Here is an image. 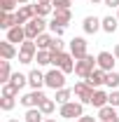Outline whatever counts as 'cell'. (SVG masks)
I'll use <instances>...</instances> for the list:
<instances>
[{"label":"cell","mask_w":119,"mask_h":122,"mask_svg":"<svg viewBox=\"0 0 119 122\" xmlns=\"http://www.w3.org/2000/svg\"><path fill=\"white\" fill-rule=\"evenodd\" d=\"M9 80H12V66H9L7 59H2L0 61V85H5Z\"/></svg>","instance_id":"obj_20"},{"label":"cell","mask_w":119,"mask_h":122,"mask_svg":"<svg viewBox=\"0 0 119 122\" xmlns=\"http://www.w3.org/2000/svg\"><path fill=\"white\" fill-rule=\"evenodd\" d=\"M45 122H56V120H54V117H47V120Z\"/></svg>","instance_id":"obj_45"},{"label":"cell","mask_w":119,"mask_h":122,"mask_svg":"<svg viewBox=\"0 0 119 122\" xmlns=\"http://www.w3.org/2000/svg\"><path fill=\"white\" fill-rule=\"evenodd\" d=\"M98 120L101 122H119V110L107 103V106L98 108Z\"/></svg>","instance_id":"obj_13"},{"label":"cell","mask_w":119,"mask_h":122,"mask_svg":"<svg viewBox=\"0 0 119 122\" xmlns=\"http://www.w3.org/2000/svg\"><path fill=\"white\" fill-rule=\"evenodd\" d=\"M14 14H16V26H26L30 19L35 16V5H30V2L28 5H19V10Z\"/></svg>","instance_id":"obj_10"},{"label":"cell","mask_w":119,"mask_h":122,"mask_svg":"<svg viewBox=\"0 0 119 122\" xmlns=\"http://www.w3.org/2000/svg\"><path fill=\"white\" fill-rule=\"evenodd\" d=\"M107 103L114 106V108H119V89H112L110 94H107Z\"/></svg>","instance_id":"obj_36"},{"label":"cell","mask_w":119,"mask_h":122,"mask_svg":"<svg viewBox=\"0 0 119 122\" xmlns=\"http://www.w3.org/2000/svg\"><path fill=\"white\" fill-rule=\"evenodd\" d=\"M93 87H91L87 80H82V82H75V87H73V94H75V99L79 101V103H91V99H93Z\"/></svg>","instance_id":"obj_5"},{"label":"cell","mask_w":119,"mask_h":122,"mask_svg":"<svg viewBox=\"0 0 119 122\" xmlns=\"http://www.w3.org/2000/svg\"><path fill=\"white\" fill-rule=\"evenodd\" d=\"M14 26H16V14L14 12H5L2 19H0V28L9 30V28H14Z\"/></svg>","instance_id":"obj_22"},{"label":"cell","mask_w":119,"mask_h":122,"mask_svg":"<svg viewBox=\"0 0 119 122\" xmlns=\"http://www.w3.org/2000/svg\"><path fill=\"white\" fill-rule=\"evenodd\" d=\"M54 10H70L73 7V0H51Z\"/></svg>","instance_id":"obj_33"},{"label":"cell","mask_w":119,"mask_h":122,"mask_svg":"<svg viewBox=\"0 0 119 122\" xmlns=\"http://www.w3.org/2000/svg\"><path fill=\"white\" fill-rule=\"evenodd\" d=\"M45 82H47L49 89L59 92V89L65 87V73H63L61 68H51V71H47V73H45Z\"/></svg>","instance_id":"obj_6"},{"label":"cell","mask_w":119,"mask_h":122,"mask_svg":"<svg viewBox=\"0 0 119 122\" xmlns=\"http://www.w3.org/2000/svg\"><path fill=\"white\" fill-rule=\"evenodd\" d=\"M82 28L87 35H93V33H98V30H103V19L96 14H89L84 16V21H82Z\"/></svg>","instance_id":"obj_11"},{"label":"cell","mask_w":119,"mask_h":122,"mask_svg":"<svg viewBox=\"0 0 119 122\" xmlns=\"http://www.w3.org/2000/svg\"><path fill=\"white\" fill-rule=\"evenodd\" d=\"M49 52L54 54V52H63V40L54 35V40H51V45H49Z\"/></svg>","instance_id":"obj_35"},{"label":"cell","mask_w":119,"mask_h":122,"mask_svg":"<svg viewBox=\"0 0 119 122\" xmlns=\"http://www.w3.org/2000/svg\"><path fill=\"white\" fill-rule=\"evenodd\" d=\"M23 122H45V113L40 108H26Z\"/></svg>","instance_id":"obj_19"},{"label":"cell","mask_w":119,"mask_h":122,"mask_svg":"<svg viewBox=\"0 0 119 122\" xmlns=\"http://www.w3.org/2000/svg\"><path fill=\"white\" fill-rule=\"evenodd\" d=\"M119 28V19L117 16H103V30L105 33H114Z\"/></svg>","instance_id":"obj_25"},{"label":"cell","mask_w":119,"mask_h":122,"mask_svg":"<svg viewBox=\"0 0 119 122\" xmlns=\"http://www.w3.org/2000/svg\"><path fill=\"white\" fill-rule=\"evenodd\" d=\"M47 99V94L42 89H33V92H28V94H23L21 99H19V103L23 108H40V103Z\"/></svg>","instance_id":"obj_8"},{"label":"cell","mask_w":119,"mask_h":122,"mask_svg":"<svg viewBox=\"0 0 119 122\" xmlns=\"http://www.w3.org/2000/svg\"><path fill=\"white\" fill-rule=\"evenodd\" d=\"M75 122H98V117H93V115H82L79 120H75Z\"/></svg>","instance_id":"obj_39"},{"label":"cell","mask_w":119,"mask_h":122,"mask_svg":"<svg viewBox=\"0 0 119 122\" xmlns=\"http://www.w3.org/2000/svg\"><path fill=\"white\" fill-rule=\"evenodd\" d=\"M35 61H37V68H40V66H51V52H49V49H37Z\"/></svg>","instance_id":"obj_24"},{"label":"cell","mask_w":119,"mask_h":122,"mask_svg":"<svg viewBox=\"0 0 119 122\" xmlns=\"http://www.w3.org/2000/svg\"><path fill=\"white\" fill-rule=\"evenodd\" d=\"M37 2H45V5H51V0H37Z\"/></svg>","instance_id":"obj_43"},{"label":"cell","mask_w":119,"mask_h":122,"mask_svg":"<svg viewBox=\"0 0 119 122\" xmlns=\"http://www.w3.org/2000/svg\"><path fill=\"white\" fill-rule=\"evenodd\" d=\"M98 68V61H96V56H91V54H87L84 59H79L77 63H75V75H79L82 80H87V77L93 73Z\"/></svg>","instance_id":"obj_3"},{"label":"cell","mask_w":119,"mask_h":122,"mask_svg":"<svg viewBox=\"0 0 119 122\" xmlns=\"http://www.w3.org/2000/svg\"><path fill=\"white\" fill-rule=\"evenodd\" d=\"M51 21H56L59 26H68L70 21H73V12L70 10H54V16H51Z\"/></svg>","instance_id":"obj_16"},{"label":"cell","mask_w":119,"mask_h":122,"mask_svg":"<svg viewBox=\"0 0 119 122\" xmlns=\"http://www.w3.org/2000/svg\"><path fill=\"white\" fill-rule=\"evenodd\" d=\"M59 115L63 120H79V117L84 115V103H79V101H68V103L59 106Z\"/></svg>","instance_id":"obj_2"},{"label":"cell","mask_w":119,"mask_h":122,"mask_svg":"<svg viewBox=\"0 0 119 122\" xmlns=\"http://www.w3.org/2000/svg\"><path fill=\"white\" fill-rule=\"evenodd\" d=\"M16 2H19V5H28L30 0H16Z\"/></svg>","instance_id":"obj_42"},{"label":"cell","mask_w":119,"mask_h":122,"mask_svg":"<svg viewBox=\"0 0 119 122\" xmlns=\"http://www.w3.org/2000/svg\"><path fill=\"white\" fill-rule=\"evenodd\" d=\"M19 87H16L14 82H5L2 85V96H19Z\"/></svg>","instance_id":"obj_32"},{"label":"cell","mask_w":119,"mask_h":122,"mask_svg":"<svg viewBox=\"0 0 119 122\" xmlns=\"http://www.w3.org/2000/svg\"><path fill=\"white\" fill-rule=\"evenodd\" d=\"M35 54H37L35 40H26V42L19 45V63H33L35 61Z\"/></svg>","instance_id":"obj_7"},{"label":"cell","mask_w":119,"mask_h":122,"mask_svg":"<svg viewBox=\"0 0 119 122\" xmlns=\"http://www.w3.org/2000/svg\"><path fill=\"white\" fill-rule=\"evenodd\" d=\"M112 54H114V59L119 61V42H117V45H114V49H112Z\"/></svg>","instance_id":"obj_40"},{"label":"cell","mask_w":119,"mask_h":122,"mask_svg":"<svg viewBox=\"0 0 119 122\" xmlns=\"http://www.w3.org/2000/svg\"><path fill=\"white\" fill-rule=\"evenodd\" d=\"M73 89H68V87H63V89L56 92V96H54V101L59 103V106H63V103H68V101H73Z\"/></svg>","instance_id":"obj_21"},{"label":"cell","mask_w":119,"mask_h":122,"mask_svg":"<svg viewBox=\"0 0 119 122\" xmlns=\"http://www.w3.org/2000/svg\"><path fill=\"white\" fill-rule=\"evenodd\" d=\"M105 77H107V73H105V71H101V68H96V71L87 77V82H89L93 89H98V87H103V85H105Z\"/></svg>","instance_id":"obj_17"},{"label":"cell","mask_w":119,"mask_h":122,"mask_svg":"<svg viewBox=\"0 0 119 122\" xmlns=\"http://www.w3.org/2000/svg\"><path fill=\"white\" fill-rule=\"evenodd\" d=\"M91 106H93V108L107 106V94H105L103 89H96V92H93V99H91Z\"/></svg>","instance_id":"obj_23"},{"label":"cell","mask_w":119,"mask_h":122,"mask_svg":"<svg viewBox=\"0 0 119 122\" xmlns=\"http://www.w3.org/2000/svg\"><path fill=\"white\" fill-rule=\"evenodd\" d=\"M0 54H2V59L12 61L14 56H19V49H16L9 40H2V42H0Z\"/></svg>","instance_id":"obj_18"},{"label":"cell","mask_w":119,"mask_h":122,"mask_svg":"<svg viewBox=\"0 0 119 122\" xmlns=\"http://www.w3.org/2000/svg\"><path fill=\"white\" fill-rule=\"evenodd\" d=\"M28 85L33 87V89H42V87H47V82H45V73L40 71V68H33L28 73Z\"/></svg>","instance_id":"obj_14"},{"label":"cell","mask_w":119,"mask_h":122,"mask_svg":"<svg viewBox=\"0 0 119 122\" xmlns=\"http://www.w3.org/2000/svg\"><path fill=\"white\" fill-rule=\"evenodd\" d=\"M49 30H51V35H56V38H61V35L65 33V28H63V26H59L56 21H49Z\"/></svg>","instance_id":"obj_34"},{"label":"cell","mask_w":119,"mask_h":122,"mask_svg":"<svg viewBox=\"0 0 119 122\" xmlns=\"http://www.w3.org/2000/svg\"><path fill=\"white\" fill-rule=\"evenodd\" d=\"M47 26H49V24L45 21V16H33L28 24L23 26V28H26V40H37V35H42Z\"/></svg>","instance_id":"obj_4"},{"label":"cell","mask_w":119,"mask_h":122,"mask_svg":"<svg viewBox=\"0 0 119 122\" xmlns=\"http://www.w3.org/2000/svg\"><path fill=\"white\" fill-rule=\"evenodd\" d=\"M75 63H77V59H75L70 52H54L51 54V66L54 68H61L65 75L75 71Z\"/></svg>","instance_id":"obj_1"},{"label":"cell","mask_w":119,"mask_h":122,"mask_svg":"<svg viewBox=\"0 0 119 122\" xmlns=\"http://www.w3.org/2000/svg\"><path fill=\"white\" fill-rule=\"evenodd\" d=\"M91 5H101V2H103V0H89Z\"/></svg>","instance_id":"obj_41"},{"label":"cell","mask_w":119,"mask_h":122,"mask_svg":"<svg viewBox=\"0 0 119 122\" xmlns=\"http://www.w3.org/2000/svg\"><path fill=\"white\" fill-rule=\"evenodd\" d=\"M40 110H42V113H45V115H51V113H54V110H56V101H54V99H49V96H47L45 101H42V103H40Z\"/></svg>","instance_id":"obj_30"},{"label":"cell","mask_w":119,"mask_h":122,"mask_svg":"<svg viewBox=\"0 0 119 122\" xmlns=\"http://www.w3.org/2000/svg\"><path fill=\"white\" fill-rule=\"evenodd\" d=\"M117 110H119V108H117Z\"/></svg>","instance_id":"obj_47"},{"label":"cell","mask_w":119,"mask_h":122,"mask_svg":"<svg viewBox=\"0 0 119 122\" xmlns=\"http://www.w3.org/2000/svg\"><path fill=\"white\" fill-rule=\"evenodd\" d=\"M105 85H107L110 89H117V87H119V73H117V71H110V73H107Z\"/></svg>","instance_id":"obj_31"},{"label":"cell","mask_w":119,"mask_h":122,"mask_svg":"<svg viewBox=\"0 0 119 122\" xmlns=\"http://www.w3.org/2000/svg\"><path fill=\"white\" fill-rule=\"evenodd\" d=\"M5 40H9L12 45H21V42H26V28H23V26H14V28H9Z\"/></svg>","instance_id":"obj_15"},{"label":"cell","mask_w":119,"mask_h":122,"mask_svg":"<svg viewBox=\"0 0 119 122\" xmlns=\"http://www.w3.org/2000/svg\"><path fill=\"white\" fill-rule=\"evenodd\" d=\"M117 19H119V10H117Z\"/></svg>","instance_id":"obj_46"},{"label":"cell","mask_w":119,"mask_h":122,"mask_svg":"<svg viewBox=\"0 0 119 122\" xmlns=\"http://www.w3.org/2000/svg\"><path fill=\"white\" fill-rule=\"evenodd\" d=\"M96 61H98V68H101V71H105V73L114 71V63H117L114 54H112V52H105V49H103V52H98Z\"/></svg>","instance_id":"obj_12"},{"label":"cell","mask_w":119,"mask_h":122,"mask_svg":"<svg viewBox=\"0 0 119 122\" xmlns=\"http://www.w3.org/2000/svg\"><path fill=\"white\" fill-rule=\"evenodd\" d=\"M16 5H19L16 0H2V12H14Z\"/></svg>","instance_id":"obj_37"},{"label":"cell","mask_w":119,"mask_h":122,"mask_svg":"<svg viewBox=\"0 0 119 122\" xmlns=\"http://www.w3.org/2000/svg\"><path fill=\"white\" fill-rule=\"evenodd\" d=\"M105 7H112V10H119V0H103Z\"/></svg>","instance_id":"obj_38"},{"label":"cell","mask_w":119,"mask_h":122,"mask_svg":"<svg viewBox=\"0 0 119 122\" xmlns=\"http://www.w3.org/2000/svg\"><path fill=\"white\" fill-rule=\"evenodd\" d=\"M7 122H21V120H16V117H9V120H7Z\"/></svg>","instance_id":"obj_44"},{"label":"cell","mask_w":119,"mask_h":122,"mask_svg":"<svg viewBox=\"0 0 119 122\" xmlns=\"http://www.w3.org/2000/svg\"><path fill=\"white\" fill-rule=\"evenodd\" d=\"M51 40H54V35H49V33H42V35H37L35 45H37V49H49Z\"/></svg>","instance_id":"obj_27"},{"label":"cell","mask_w":119,"mask_h":122,"mask_svg":"<svg viewBox=\"0 0 119 122\" xmlns=\"http://www.w3.org/2000/svg\"><path fill=\"white\" fill-rule=\"evenodd\" d=\"M87 47H89V42H87V38H82V35H77V38H73L70 40V54H73L75 59H84L89 52H87Z\"/></svg>","instance_id":"obj_9"},{"label":"cell","mask_w":119,"mask_h":122,"mask_svg":"<svg viewBox=\"0 0 119 122\" xmlns=\"http://www.w3.org/2000/svg\"><path fill=\"white\" fill-rule=\"evenodd\" d=\"M14 106H16V96H0V108L5 113H9Z\"/></svg>","instance_id":"obj_28"},{"label":"cell","mask_w":119,"mask_h":122,"mask_svg":"<svg viewBox=\"0 0 119 122\" xmlns=\"http://www.w3.org/2000/svg\"><path fill=\"white\" fill-rule=\"evenodd\" d=\"M47 14H54V5L35 2V16H47Z\"/></svg>","instance_id":"obj_26"},{"label":"cell","mask_w":119,"mask_h":122,"mask_svg":"<svg viewBox=\"0 0 119 122\" xmlns=\"http://www.w3.org/2000/svg\"><path fill=\"white\" fill-rule=\"evenodd\" d=\"M9 82H14L19 89H23V87L28 85V75H23V73H19V71H16V73H12V80H9Z\"/></svg>","instance_id":"obj_29"}]
</instances>
